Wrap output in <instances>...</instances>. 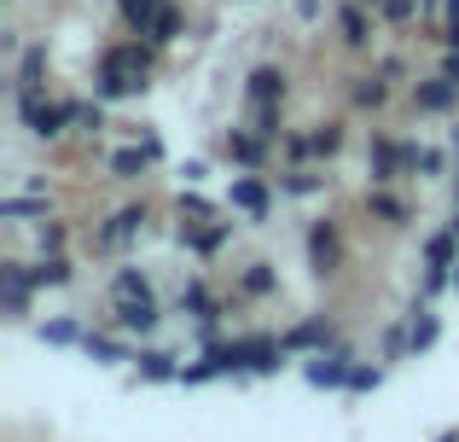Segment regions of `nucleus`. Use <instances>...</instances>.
<instances>
[{"instance_id": "f257e3e1", "label": "nucleus", "mask_w": 459, "mask_h": 442, "mask_svg": "<svg viewBox=\"0 0 459 442\" xmlns=\"http://www.w3.org/2000/svg\"><path fill=\"white\" fill-rule=\"evenodd\" d=\"M152 47L157 41H123V47H105L100 53V70H93V100H128V93H146V76H152Z\"/></svg>"}, {"instance_id": "f03ea898", "label": "nucleus", "mask_w": 459, "mask_h": 442, "mask_svg": "<svg viewBox=\"0 0 459 442\" xmlns=\"http://www.w3.org/2000/svg\"><path fill=\"white\" fill-rule=\"evenodd\" d=\"M18 117H23V128H30L35 140H58V134H65V123H70V100L65 105H47L41 88H18Z\"/></svg>"}, {"instance_id": "7ed1b4c3", "label": "nucleus", "mask_w": 459, "mask_h": 442, "mask_svg": "<svg viewBox=\"0 0 459 442\" xmlns=\"http://www.w3.org/2000/svg\"><path fill=\"white\" fill-rule=\"evenodd\" d=\"M227 204H233L238 216H250V221H268V210H273V193L256 181V175H238V181H233V193H227Z\"/></svg>"}, {"instance_id": "20e7f679", "label": "nucleus", "mask_w": 459, "mask_h": 442, "mask_svg": "<svg viewBox=\"0 0 459 442\" xmlns=\"http://www.w3.org/2000/svg\"><path fill=\"white\" fill-rule=\"evenodd\" d=\"M140 233H146V204L117 210V216L105 221L100 233H93V245H100V250H117V245H128V238H140Z\"/></svg>"}, {"instance_id": "39448f33", "label": "nucleus", "mask_w": 459, "mask_h": 442, "mask_svg": "<svg viewBox=\"0 0 459 442\" xmlns=\"http://www.w3.org/2000/svg\"><path fill=\"white\" fill-rule=\"evenodd\" d=\"M157 158H163V146H157V134H146V146H123V152H111V175H117V181H140V175H146Z\"/></svg>"}, {"instance_id": "423d86ee", "label": "nucleus", "mask_w": 459, "mask_h": 442, "mask_svg": "<svg viewBox=\"0 0 459 442\" xmlns=\"http://www.w3.org/2000/svg\"><path fill=\"white\" fill-rule=\"evenodd\" d=\"M372 23H378V12H372L367 0H343V6H337V30H343L349 47H372Z\"/></svg>"}, {"instance_id": "0eeeda50", "label": "nucleus", "mask_w": 459, "mask_h": 442, "mask_svg": "<svg viewBox=\"0 0 459 442\" xmlns=\"http://www.w3.org/2000/svg\"><path fill=\"white\" fill-rule=\"evenodd\" d=\"M245 100H250V111H262V105H285V70H273V65H256V70H250V88H245Z\"/></svg>"}, {"instance_id": "6e6552de", "label": "nucleus", "mask_w": 459, "mask_h": 442, "mask_svg": "<svg viewBox=\"0 0 459 442\" xmlns=\"http://www.w3.org/2000/svg\"><path fill=\"white\" fill-rule=\"evenodd\" d=\"M349 373H355V355L349 350H332V355L320 350V361H308V385H320V390L349 385Z\"/></svg>"}, {"instance_id": "1a4fd4ad", "label": "nucleus", "mask_w": 459, "mask_h": 442, "mask_svg": "<svg viewBox=\"0 0 459 442\" xmlns=\"http://www.w3.org/2000/svg\"><path fill=\"white\" fill-rule=\"evenodd\" d=\"M268 146H273V140H262L256 128H250V134H245V128H233V134L221 140V152L233 163H245V169H262V163H268Z\"/></svg>"}, {"instance_id": "9d476101", "label": "nucleus", "mask_w": 459, "mask_h": 442, "mask_svg": "<svg viewBox=\"0 0 459 442\" xmlns=\"http://www.w3.org/2000/svg\"><path fill=\"white\" fill-rule=\"evenodd\" d=\"M413 105H419V111H430V117H442V111H454V105H459V88H454L448 76H425L413 88Z\"/></svg>"}, {"instance_id": "9b49d317", "label": "nucleus", "mask_w": 459, "mask_h": 442, "mask_svg": "<svg viewBox=\"0 0 459 442\" xmlns=\"http://www.w3.org/2000/svg\"><path fill=\"white\" fill-rule=\"evenodd\" d=\"M0 285H6V315H30V291H35L30 268L23 262H0Z\"/></svg>"}, {"instance_id": "f8f14e48", "label": "nucleus", "mask_w": 459, "mask_h": 442, "mask_svg": "<svg viewBox=\"0 0 459 442\" xmlns=\"http://www.w3.org/2000/svg\"><path fill=\"white\" fill-rule=\"evenodd\" d=\"M157 320H163L157 297H123V303H117V326L123 332H152Z\"/></svg>"}, {"instance_id": "ddd939ff", "label": "nucleus", "mask_w": 459, "mask_h": 442, "mask_svg": "<svg viewBox=\"0 0 459 442\" xmlns=\"http://www.w3.org/2000/svg\"><path fill=\"white\" fill-rule=\"evenodd\" d=\"M227 238H233V221L198 227V221H186V216H180V245H192V250H198V256H210V250H221Z\"/></svg>"}, {"instance_id": "4468645a", "label": "nucleus", "mask_w": 459, "mask_h": 442, "mask_svg": "<svg viewBox=\"0 0 459 442\" xmlns=\"http://www.w3.org/2000/svg\"><path fill=\"white\" fill-rule=\"evenodd\" d=\"M308 256H314V268H320V273L337 268L343 245H337V227H332V221H314V227H308Z\"/></svg>"}, {"instance_id": "2eb2a0df", "label": "nucleus", "mask_w": 459, "mask_h": 442, "mask_svg": "<svg viewBox=\"0 0 459 442\" xmlns=\"http://www.w3.org/2000/svg\"><path fill=\"white\" fill-rule=\"evenodd\" d=\"M285 355H291V350H325V343H332V320H303V326H291V332H285Z\"/></svg>"}, {"instance_id": "dca6fc26", "label": "nucleus", "mask_w": 459, "mask_h": 442, "mask_svg": "<svg viewBox=\"0 0 459 442\" xmlns=\"http://www.w3.org/2000/svg\"><path fill=\"white\" fill-rule=\"evenodd\" d=\"M180 308H186V315L198 320V326H215V320H221V303H215L210 285H198V280H192L186 291H180Z\"/></svg>"}, {"instance_id": "f3484780", "label": "nucleus", "mask_w": 459, "mask_h": 442, "mask_svg": "<svg viewBox=\"0 0 459 442\" xmlns=\"http://www.w3.org/2000/svg\"><path fill=\"white\" fill-rule=\"evenodd\" d=\"M349 100H355V111H384V105H390V82H384L378 70H372V76H355Z\"/></svg>"}, {"instance_id": "a211bd4d", "label": "nucleus", "mask_w": 459, "mask_h": 442, "mask_svg": "<svg viewBox=\"0 0 459 442\" xmlns=\"http://www.w3.org/2000/svg\"><path fill=\"white\" fill-rule=\"evenodd\" d=\"M169 0H117V12H123V23L134 35H152V23H157V12H163Z\"/></svg>"}, {"instance_id": "6ab92c4d", "label": "nucleus", "mask_w": 459, "mask_h": 442, "mask_svg": "<svg viewBox=\"0 0 459 442\" xmlns=\"http://www.w3.org/2000/svg\"><path fill=\"white\" fill-rule=\"evenodd\" d=\"M134 367H140V378H152V385H169V378H180L175 355H163V350H140Z\"/></svg>"}, {"instance_id": "aec40b11", "label": "nucleus", "mask_w": 459, "mask_h": 442, "mask_svg": "<svg viewBox=\"0 0 459 442\" xmlns=\"http://www.w3.org/2000/svg\"><path fill=\"white\" fill-rule=\"evenodd\" d=\"M30 280H35V291H58V285H70V262L65 256H41L30 268Z\"/></svg>"}, {"instance_id": "412c9836", "label": "nucleus", "mask_w": 459, "mask_h": 442, "mask_svg": "<svg viewBox=\"0 0 459 442\" xmlns=\"http://www.w3.org/2000/svg\"><path fill=\"white\" fill-rule=\"evenodd\" d=\"M325 186V175H314L308 163H291V169L280 175V193H291V198H308V193H320Z\"/></svg>"}, {"instance_id": "4be33fe9", "label": "nucleus", "mask_w": 459, "mask_h": 442, "mask_svg": "<svg viewBox=\"0 0 459 442\" xmlns=\"http://www.w3.org/2000/svg\"><path fill=\"white\" fill-rule=\"evenodd\" d=\"M372 12H378V23H390V30H402V23L419 18V0H367Z\"/></svg>"}, {"instance_id": "5701e85b", "label": "nucleus", "mask_w": 459, "mask_h": 442, "mask_svg": "<svg viewBox=\"0 0 459 442\" xmlns=\"http://www.w3.org/2000/svg\"><path fill=\"white\" fill-rule=\"evenodd\" d=\"M180 30H186V18H180V6H175V0H169V6L157 12V23H152V35H146V41L169 47V41H180Z\"/></svg>"}, {"instance_id": "b1692460", "label": "nucleus", "mask_w": 459, "mask_h": 442, "mask_svg": "<svg viewBox=\"0 0 459 442\" xmlns=\"http://www.w3.org/2000/svg\"><path fill=\"white\" fill-rule=\"evenodd\" d=\"M41 76H47V47L35 41V47H23V65H18V88H41Z\"/></svg>"}, {"instance_id": "393cba45", "label": "nucleus", "mask_w": 459, "mask_h": 442, "mask_svg": "<svg viewBox=\"0 0 459 442\" xmlns=\"http://www.w3.org/2000/svg\"><path fill=\"white\" fill-rule=\"evenodd\" d=\"M245 291H250V297H273V291H280V273H273V262H250V268H245Z\"/></svg>"}, {"instance_id": "a878e982", "label": "nucleus", "mask_w": 459, "mask_h": 442, "mask_svg": "<svg viewBox=\"0 0 459 442\" xmlns=\"http://www.w3.org/2000/svg\"><path fill=\"white\" fill-rule=\"evenodd\" d=\"M82 350H88L93 361H128V350L117 338H105V332H82Z\"/></svg>"}, {"instance_id": "bb28decb", "label": "nucleus", "mask_w": 459, "mask_h": 442, "mask_svg": "<svg viewBox=\"0 0 459 442\" xmlns=\"http://www.w3.org/2000/svg\"><path fill=\"white\" fill-rule=\"evenodd\" d=\"M41 210H47V198H35V193H12V198H0V216H6V221L41 216Z\"/></svg>"}, {"instance_id": "cd10ccee", "label": "nucleus", "mask_w": 459, "mask_h": 442, "mask_svg": "<svg viewBox=\"0 0 459 442\" xmlns=\"http://www.w3.org/2000/svg\"><path fill=\"white\" fill-rule=\"evenodd\" d=\"M425 262H430V268H459V262H454V227L425 238Z\"/></svg>"}, {"instance_id": "c85d7f7f", "label": "nucleus", "mask_w": 459, "mask_h": 442, "mask_svg": "<svg viewBox=\"0 0 459 442\" xmlns=\"http://www.w3.org/2000/svg\"><path fill=\"white\" fill-rule=\"evenodd\" d=\"M111 297H117V303H123V297H152V280H146L140 268H123V273L111 280Z\"/></svg>"}, {"instance_id": "c756f323", "label": "nucleus", "mask_w": 459, "mask_h": 442, "mask_svg": "<svg viewBox=\"0 0 459 442\" xmlns=\"http://www.w3.org/2000/svg\"><path fill=\"white\" fill-rule=\"evenodd\" d=\"M308 140H314V158H337V152H343V128H337V123L308 128Z\"/></svg>"}, {"instance_id": "7c9ffc66", "label": "nucleus", "mask_w": 459, "mask_h": 442, "mask_svg": "<svg viewBox=\"0 0 459 442\" xmlns=\"http://www.w3.org/2000/svg\"><path fill=\"white\" fill-rule=\"evenodd\" d=\"M367 204H372V216H378V221H390V227H402V221H407V204H402V198H390L384 186L367 198Z\"/></svg>"}, {"instance_id": "2f4dec72", "label": "nucleus", "mask_w": 459, "mask_h": 442, "mask_svg": "<svg viewBox=\"0 0 459 442\" xmlns=\"http://www.w3.org/2000/svg\"><path fill=\"white\" fill-rule=\"evenodd\" d=\"M70 123H76L82 134H100V128H105V111H100V105H76V100H70Z\"/></svg>"}, {"instance_id": "473e14b6", "label": "nucleus", "mask_w": 459, "mask_h": 442, "mask_svg": "<svg viewBox=\"0 0 459 442\" xmlns=\"http://www.w3.org/2000/svg\"><path fill=\"white\" fill-rule=\"evenodd\" d=\"M180 216H192V221H210V216H215V204H210V198H198V193H180Z\"/></svg>"}, {"instance_id": "72a5a7b5", "label": "nucleus", "mask_w": 459, "mask_h": 442, "mask_svg": "<svg viewBox=\"0 0 459 442\" xmlns=\"http://www.w3.org/2000/svg\"><path fill=\"white\" fill-rule=\"evenodd\" d=\"M41 338H47V343H58V350H65V343H76L82 332H76V320H53V326H41Z\"/></svg>"}, {"instance_id": "f704fd0d", "label": "nucleus", "mask_w": 459, "mask_h": 442, "mask_svg": "<svg viewBox=\"0 0 459 442\" xmlns=\"http://www.w3.org/2000/svg\"><path fill=\"white\" fill-rule=\"evenodd\" d=\"M285 158H291V163H308L314 158V140L308 134H285Z\"/></svg>"}, {"instance_id": "c9c22d12", "label": "nucleus", "mask_w": 459, "mask_h": 442, "mask_svg": "<svg viewBox=\"0 0 459 442\" xmlns=\"http://www.w3.org/2000/svg\"><path fill=\"white\" fill-rule=\"evenodd\" d=\"M442 12H448V18H442V41L459 47V0H442Z\"/></svg>"}, {"instance_id": "e433bc0d", "label": "nucleus", "mask_w": 459, "mask_h": 442, "mask_svg": "<svg viewBox=\"0 0 459 442\" xmlns=\"http://www.w3.org/2000/svg\"><path fill=\"white\" fill-rule=\"evenodd\" d=\"M407 338H413V350H430V343H437V320H413V332H407Z\"/></svg>"}, {"instance_id": "4c0bfd02", "label": "nucleus", "mask_w": 459, "mask_h": 442, "mask_svg": "<svg viewBox=\"0 0 459 442\" xmlns=\"http://www.w3.org/2000/svg\"><path fill=\"white\" fill-rule=\"evenodd\" d=\"M378 367H355V373H349V390H378Z\"/></svg>"}, {"instance_id": "58836bf2", "label": "nucleus", "mask_w": 459, "mask_h": 442, "mask_svg": "<svg viewBox=\"0 0 459 442\" xmlns=\"http://www.w3.org/2000/svg\"><path fill=\"white\" fill-rule=\"evenodd\" d=\"M41 250H47V256H58V250H65V227H41Z\"/></svg>"}, {"instance_id": "ea45409f", "label": "nucleus", "mask_w": 459, "mask_h": 442, "mask_svg": "<svg viewBox=\"0 0 459 442\" xmlns=\"http://www.w3.org/2000/svg\"><path fill=\"white\" fill-rule=\"evenodd\" d=\"M442 76H448L454 88H459V47H448V58H442Z\"/></svg>"}, {"instance_id": "a19ab883", "label": "nucleus", "mask_w": 459, "mask_h": 442, "mask_svg": "<svg viewBox=\"0 0 459 442\" xmlns=\"http://www.w3.org/2000/svg\"><path fill=\"white\" fill-rule=\"evenodd\" d=\"M378 76L384 82H402V58H378Z\"/></svg>"}, {"instance_id": "79ce46f5", "label": "nucleus", "mask_w": 459, "mask_h": 442, "mask_svg": "<svg viewBox=\"0 0 459 442\" xmlns=\"http://www.w3.org/2000/svg\"><path fill=\"white\" fill-rule=\"evenodd\" d=\"M297 18L314 23V18H320V0H297Z\"/></svg>"}, {"instance_id": "37998d69", "label": "nucleus", "mask_w": 459, "mask_h": 442, "mask_svg": "<svg viewBox=\"0 0 459 442\" xmlns=\"http://www.w3.org/2000/svg\"><path fill=\"white\" fill-rule=\"evenodd\" d=\"M442 442H459V437H442Z\"/></svg>"}, {"instance_id": "c03bdc74", "label": "nucleus", "mask_w": 459, "mask_h": 442, "mask_svg": "<svg viewBox=\"0 0 459 442\" xmlns=\"http://www.w3.org/2000/svg\"><path fill=\"white\" fill-rule=\"evenodd\" d=\"M454 285H459V273H454Z\"/></svg>"}]
</instances>
